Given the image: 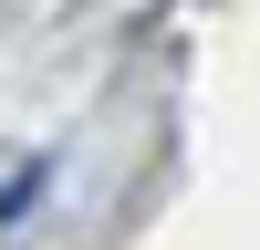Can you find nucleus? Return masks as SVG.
<instances>
[{
  "label": "nucleus",
  "instance_id": "obj_1",
  "mask_svg": "<svg viewBox=\"0 0 260 250\" xmlns=\"http://www.w3.org/2000/svg\"><path fill=\"white\" fill-rule=\"evenodd\" d=\"M31 198H42V167H21V177L0 188V219H21V208H31Z\"/></svg>",
  "mask_w": 260,
  "mask_h": 250
}]
</instances>
